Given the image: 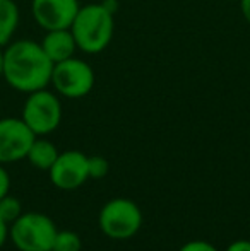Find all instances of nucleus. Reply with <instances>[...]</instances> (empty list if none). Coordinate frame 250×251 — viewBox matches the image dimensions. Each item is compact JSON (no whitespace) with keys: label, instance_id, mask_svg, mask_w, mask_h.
Masks as SVG:
<instances>
[{"label":"nucleus","instance_id":"13","mask_svg":"<svg viewBox=\"0 0 250 251\" xmlns=\"http://www.w3.org/2000/svg\"><path fill=\"white\" fill-rule=\"evenodd\" d=\"M83 239L74 231H58L52 250L54 251H81Z\"/></svg>","mask_w":250,"mask_h":251},{"label":"nucleus","instance_id":"10","mask_svg":"<svg viewBox=\"0 0 250 251\" xmlns=\"http://www.w3.org/2000/svg\"><path fill=\"white\" fill-rule=\"evenodd\" d=\"M40 45L43 48V51L47 53L48 58L54 62V65L70 58V56H76L77 51V45L70 27H67V29L45 31V36L40 41Z\"/></svg>","mask_w":250,"mask_h":251},{"label":"nucleus","instance_id":"20","mask_svg":"<svg viewBox=\"0 0 250 251\" xmlns=\"http://www.w3.org/2000/svg\"><path fill=\"white\" fill-rule=\"evenodd\" d=\"M240 10L244 16L245 23L250 26V0H240Z\"/></svg>","mask_w":250,"mask_h":251},{"label":"nucleus","instance_id":"16","mask_svg":"<svg viewBox=\"0 0 250 251\" xmlns=\"http://www.w3.org/2000/svg\"><path fill=\"white\" fill-rule=\"evenodd\" d=\"M178 251H218L211 243L202 241V239H195V241H189L185 243Z\"/></svg>","mask_w":250,"mask_h":251},{"label":"nucleus","instance_id":"17","mask_svg":"<svg viewBox=\"0 0 250 251\" xmlns=\"http://www.w3.org/2000/svg\"><path fill=\"white\" fill-rule=\"evenodd\" d=\"M9 188H10L9 173L5 171L3 164H0V200H2L5 195H9Z\"/></svg>","mask_w":250,"mask_h":251},{"label":"nucleus","instance_id":"18","mask_svg":"<svg viewBox=\"0 0 250 251\" xmlns=\"http://www.w3.org/2000/svg\"><path fill=\"white\" fill-rule=\"evenodd\" d=\"M226 251H250V241H247V239H238V241H233L226 248Z\"/></svg>","mask_w":250,"mask_h":251},{"label":"nucleus","instance_id":"19","mask_svg":"<svg viewBox=\"0 0 250 251\" xmlns=\"http://www.w3.org/2000/svg\"><path fill=\"white\" fill-rule=\"evenodd\" d=\"M7 238H9V224L0 217V248L3 246V243H5Z\"/></svg>","mask_w":250,"mask_h":251},{"label":"nucleus","instance_id":"11","mask_svg":"<svg viewBox=\"0 0 250 251\" xmlns=\"http://www.w3.org/2000/svg\"><path fill=\"white\" fill-rule=\"evenodd\" d=\"M58 154H60V152L57 151L54 142H50L48 139H43V137H36L29 152H28L26 159L36 169L48 171V169L54 166V162L57 161Z\"/></svg>","mask_w":250,"mask_h":251},{"label":"nucleus","instance_id":"15","mask_svg":"<svg viewBox=\"0 0 250 251\" xmlns=\"http://www.w3.org/2000/svg\"><path fill=\"white\" fill-rule=\"evenodd\" d=\"M110 171V162L103 155H87V173L91 179H101Z\"/></svg>","mask_w":250,"mask_h":251},{"label":"nucleus","instance_id":"5","mask_svg":"<svg viewBox=\"0 0 250 251\" xmlns=\"http://www.w3.org/2000/svg\"><path fill=\"white\" fill-rule=\"evenodd\" d=\"M96 75L86 60L70 56L54 65L50 86L62 98L67 100H81L93 91Z\"/></svg>","mask_w":250,"mask_h":251},{"label":"nucleus","instance_id":"4","mask_svg":"<svg viewBox=\"0 0 250 251\" xmlns=\"http://www.w3.org/2000/svg\"><path fill=\"white\" fill-rule=\"evenodd\" d=\"M21 118L36 137L55 132L62 122V102L57 93L48 87L29 93L23 104Z\"/></svg>","mask_w":250,"mask_h":251},{"label":"nucleus","instance_id":"14","mask_svg":"<svg viewBox=\"0 0 250 251\" xmlns=\"http://www.w3.org/2000/svg\"><path fill=\"white\" fill-rule=\"evenodd\" d=\"M23 214V205L16 197L5 195L0 200V217L7 222V224H12L19 215Z\"/></svg>","mask_w":250,"mask_h":251},{"label":"nucleus","instance_id":"21","mask_svg":"<svg viewBox=\"0 0 250 251\" xmlns=\"http://www.w3.org/2000/svg\"><path fill=\"white\" fill-rule=\"evenodd\" d=\"M0 79H3V48L0 47Z\"/></svg>","mask_w":250,"mask_h":251},{"label":"nucleus","instance_id":"9","mask_svg":"<svg viewBox=\"0 0 250 251\" xmlns=\"http://www.w3.org/2000/svg\"><path fill=\"white\" fill-rule=\"evenodd\" d=\"M79 0H31V14L41 29H67L72 24Z\"/></svg>","mask_w":250,"mask_h":251},{"label":"nucleus","instance_id":"6","mask_svg":"<svg viewBox=\"0 0 250 251\" xmlns=\"http://www.w3.org/2000/svg\"><path fill=\"white\" fill-rule=\"evenodd\" d=\"M98 222L105 236L124 241L139 232L142 226V212L136 201L129 199H113L103 205Z\"/></svg>","mask_w":250,"mask_h":251},{"label":"nucleus","instance_id":"22","mask_svg":"<svg viewBox=\"0 0 250 251\" xmlns=\"http://www.w3.org/2000/svg\"><path fill=\"white\" fill-rule=\"evenodd\" d=\"M48 251H54V250H48Z\"/></svg>","mask_w":250,"mask_h":251},{"label":"nucleus","instance_id":"12","mask_svg":"<svg viewBox=\"0 0 250 251\" xmlns=\"http://www.w3.org/2000/svg\"><path fill=\"white\" fill-rule=\"evenodd\" d=\"M21 21L19 7L14 0H0V47L12 41Z\"/></svg>","mask_w":250,"mask_h":251},{"label":"nucleus","instance_id":"3","mask_svg":"<svg viewBox=\"0 0 250 251\" xmlns=\"http://www.w3.org/2000/svg\"><path fill=\"white\" fill-rule=\"evenodd\" d=\"M57 232L55 222L40 212H23L9 226V238L19 251L52 250Z\"/></svg>","mask_w":250,"mask_h":251},{"label":"nucleus","instance_id":"2","mask_svg":"<svg viewBox=\"0 0 250 251\" xmlns=\"http://www.w3.org/2000/svg\"><path fill=\"white\" fill-rule=\"evenodd\" d=\"M115 12L103 2L81 5L70 24L77 50L96 55L110 47L115 33Z\"/></svg>","mask_w":250,"mask_h":251},{"label":"nucleus","instance_id":"8","mask_svg":"<svg viewBox=\"0 0 250 251\" xmlns=\"http://www.w3.org/2000/svg\"><path fill=\"white\" fill-rule=\"evenodd\" d=\"M50 181L58 190H77L89 179L87 173V155L81 151H65L60 152L57 161L50 169Z\"/></svg>","mask_w":250,"mask_h":251},{"label":"nucleus","instance_id":"7","mask_svg":"<svg viewBox=\"0 0 250 251\" xmlns=\"http://www.w3.org/2000/svg\"><path fill=\"white\" fill-rule=\"evenodd\" d=\"M34 139L36 135L23 118H0V164L26 159Z\"/></svg>","mask_w":250,"mask_h":251},{"label":"nucleus","instance_id":"1","mask_svg":"<svg viewBox=\"0 0 250 251\" xmlns=\"http://www.w3.org/2000/svg\"><path fill=\"white\" fill-rule=\"evenodd\" d=\"M54 62L40 41L16 40L3 47V80L14 91L29 94L50 86Z\"/></svg>","mask_w":250,"mask_h":251}]
</instances>
